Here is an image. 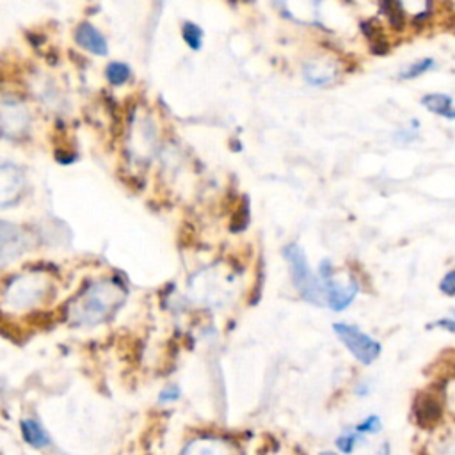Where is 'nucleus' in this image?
<instances>
[{"label": "nucleus", "instance_id": "f8f14e48", "mask_svg": "<svg viewBox=\"0 0 455 455\" xmlns=\"http://www.w3.org/2000/svg\"><path fill=\"white\" fill-rule=\"evenodd\" d=\"M20 427H22L23 440H25L30 447L43 448V447H49L50 444V437L46 436V432L43 430V427L39 425L37 422H34V420H22Z\"/></svg>", "mask_w": 455, "mask_h": 455}, {"label": "nucleus", "instance_id": "9b49d317", "mask_svg": "<svg viewBox=\"0 0 455 455\" xmlns=\"http://www.w3.org/2000/svg\"><path fill=\"white\" fill-rule=\"evenodd\" d=\"M422 104L425 105L430 112L437 114V116L448 118V120H455L454 100H451V96H448V94H441V93L427 94V96L422 98Z\"/></svg>", "mask_w": 455, "mask_h": 455}, {"label": "nucleus", "instance_id": "f257e3e1", "mask_svg": "<svg viewBox=\"0 0 455 455\" xmlns=\"http://www.w3.org/2000/svg\"><path fill=\"white\" fill-rule=\"evenodd\" d=\"M125 290L120 281L104 280L89 285L73 302L70 317L73 324L96 325L107 320L123 304Z\"/></svg>", "mask_w": 455, "mask_h": 455}, {"label": "nucleus", "instance_id": "7ed1b4c3", "mask_svg": "<svg viewBox=\"0 0 455 455\" xmlns=\"http://www.w3.org/2000/svg\"><path fill=\"white\" fill-rule=\"evenodd\" d=\"M335 332L338 335V338L344 342L345 347L352 352L356 359L363 365H372L379 354H381V344L375 342L373 338H370L368 335L359 331L354 325L344 324V322H336L332 325Z\"/></svg>", "mask_w": 455, "mask_h": 455}, {"label": "nucleus", "instance_id": "2eb2a0df", "mask_svg": "<svg viewBox=\"0 0 455 455\" xmlns=\"http://www.w3.org/2000/svg\"><path fill=\"white\" fill-rule=\"evenodd\" d=\"M183 39L187 42V45L191 46V49L194 50H199L201 49V42H203V30L199 29L196 23H191L187 22L185 25H183Z\"/></svg>", "mask_w": 455, "mask_h": 455}, {"label": "nucleus", "instance_id": "39448f33", "mask_svg": "<svg viewBox=\"0 0 455 455\" xmlns=\"http://www.w3.org/2000/svg\"><path fill=\"white\" fill-rule=\"evenodd\" d=\"M30 237L25 230L6 220H0V263H9L22 256L30 247Z\"/></svg>", "mask_w": 455, "mask_h": 455}, {"label": "nucleus", "instance_id": "5701e85b", "mask_svg": "<svg viewBox=\"0 0 455 455\" xmlns=\"http://www.w3.org/2000/svg\"><path fill=\"white\" fill-rule=\"evenodd\" d=\"M375 455H392V451H389V444H382L381 448H379V451H377Z\"/></svg>", "mask_w": 455, "mask_h": 455}, {"label": "nucleus", "instance_id": "6ab92c4d", "mask_svg": "<svg viewBox=\"0 0 455 455\" xmlns=\"http://www.w3.org/2000/svg\"><path fill=\"white\" fill-rule=\"evenodd\" d=\"M381 420H379V416H368V418H365V422L359 423L358 427H356V430H358L359 434H375L381 430Z\"/></svg>", "mask_w": 455, "mask_h": 455}, {"label": "nucleus", "instance_id": "9d476101", "mask_svg": "<svg viewBox=\"0 0 455 455\" xmlns=\"http://www.w3.org/2000/svg\"><path fill=\"white\" fill-rule=\"evenodd\" d=\"M361 30L370 42L372 54H375V56H386L389 52L392 45H389L388 37L385 36V29H382L381 23H377L375 20H366V22L361 23Z\"/></svg>", "mask_w": 455, "mask_h": 455}, {"label": "nucleus", "instance_id": "4468645a", "mask_svg": "<svg viewBox=\"0 0 455 455\" xmlns=\"http://www.w3.org/2000/svg\"><path fill=\"white\" fill-rule=\"evenodd\" d=\"M130 68L125 63H111L107 66V79L112 86H123L130 79Z\"/></svg>", "mask_w": 455, "mask_h": 455}, {"label": "nucleus", "instance_id": "6e6552de", "mask_svg": "<svg viewBox=\"0 0 455 455\" xmlns=\"http://www.w3.org/2000/svg\"><path fill=\"white\" fill-rule=\"evenodd\" d=\"M358 290L359 287L356 278H351V283L347 287H342L335 278H329V280L324 281V292L328 295V304L332 311H342L351 306V302L354 301Z\"/></svg>", "mask_w": 455, "mask_h": 455}, {"label": "nucleus", "instance_id": "423d86ee", "mask_svg": "<svg viewBox=\"0 0 455 455\" xmlns=\"http://www.w3.org/2000/svg\"><path fill=\"white\" fill-rule=\"evenodd\" d=\"M30 116L20 101H4L0 107V132L9 139H22L29 132Z\"/></svg>", "mask_w": 455, "mask_h": 455}, {"label": "nucleus", "instance_id": "f03ea898", "mask_svg": "<svg viewBox=\"0 0 455 455\" xmlns=\"http://www.w3.org/2000/svg\"><path fill=\"white\" fill-rule=\"evenodd\" d=\"M283 256L288 261V267H290V276L292 281H294V287L297 288L302 299H306L308 302H311L315 306H322L325 295L324 287L317 280L313 270L310 269L306 254H304L302 247L294 242L288 244L283 249Z\"/></svg>", "mask_w": 455, "mask_h": 455}, {"label": "nucleus", "instance_id": "ddd939ff", "mask_svg": "<svg viewBox=\"0 0 455 455\" xmlns=\"http://www.w3.org/2000/svg\"><path fill=\"white\" fill-rule=\"evenodd\" d=\"M381 8L385 15L388 16L389 25L395 30H404V27H406V13H404L402 4H399V2H385V4H381Z\"/></svg>", "mask_w": 455, "mask_h": 455}, {"label": "nucleus", "instance_id": "4be33fe9", "mask_svg": "<svg viewBox=\"0 0 455 455\" xmlns=\"http://www.w3.org/2000/svg\"><path fill=\"white\" fill-rule=\"evenodd\" d=\"M434 325H440V328H444L448 329V331L455 332V318H451V320H448V318H444V320H437L436 324H430L429 328H434Z\"/></svg>", "mask_w": 455, "mask_h": 455}, {"label": "nucleus", "instance_id": "20e7f679", "mask_svg": "<svg viewBox=\"0 0 455 455\" xmlns=\"http://www.w3.org/2000/svg\"><path fill=\"white\" fill-rule=\"evenodd\" d=\"M27 189V180L22 168L0 158V208L18 205Z\"/></svg>", "mask_w": 455, "mask_h": 455}, {"label": "nucleus", "instance_id": "dca6fc26", "mask_svg": "<svg viewBox=\"0 0 455 455\" xmlns=\"http://www.w3.org/2000/svg\"><path fill=\"white\" fill-rule=\"evenodd\" d=\"M430 68H434V61L430 59V57H427V59H422V61H418V63L411 64L409 68H406V70L400 73V79H404V80L416 79V77L423 75L425 71H429Z\"/></svg>", "mask_w": 455, "mask_h": 455}, {"label": "nucleus", "instance_id": "1a4fd4ad", "mask_svg": "<svg viewBox=\"0 0 455 455\" xmlns=\"http://www.w3.org/2000/svg\"><path fill=\"white\" fill-rule=\"evenodd\" d=\"M75 39L82 49H86L87 52L94 54V56H107L108 45L107 39L104 37V34L91 23H80L75 30Z\"/></svg>", "mask_w": 455, "mask_h": 455}, {"label": "nucleus", "instance_id": "aec40b11", "mask_svg": "<svg viewBox=\"0 0 455 455\" xmlns=\"http://www.w3.org/2000/svg\"><path fill=\"white\" fill-rule=\"evenodd\" d=\"M440 290L443 292L444 295H448V297H454L455 295V270H450V273H448L447 276L441 280Z\"/></svg>", "mask_w": 455, "mask_h": 455}, {"label": "nucleus", "instance_id": "b1692460", "mask_svg": "<svg viewBox=\"0 0 455 455\" xmlns=\"http://www.w3.org/2000/svg\"><path fill=\"white\" fill-rule=\"evenodd\" d=\"M320 455H335V454H332V451H322Z\"/></svg>", "mask_w": 455, "mask_h": 455}, {"label": "nucleus", "instance_id": "a211bd4d", "mask_svg": "<svg viewBox=\"0 0 455 455\" xmlns=\"http://www.w3.org/2000/svg\"><path fill=\"white\" fill-rule=\"evenodd\" d=\"M361 440H363V434L359 432L342 434V436L336 440V447H338L342 451H345V454H351V451L358 447V443Z\"/></svg>", "mask_w": 455, "mask_h": 455}, {"label": "nucleus", "instance_id": "0eeeda50", "mask_svg": "<svg viewBox=\"0 0 455 455\" xmlns=\"http://www.w3.org/2000/svg\"><path fill=\"white\" fill-rule=\"evenodd\" d=\"M413 416L422 429H434L443 418V402L434 392H422L414 397Z\"/></svg>", "mask_w": 455, "mask_h": 455}, {"label": "nucleus", "instance_id": "412c9836", "mask_svg": "<svg viewBox=\"0 0 455 455\" xmlns=\"http://www.w3.org/2000/svg\"><path fill=\"white\" fill-rule=\"evenodd\" d=\"M178 399H180V388H178V386H168L166 389H162L161 397H158L161 404L175 402V400H178Z\"/></svg>", "mask_w": 455, "mask_h": 455}, {"label": "nucleus", "instance_id": "f3484780", "mask_svg": "<svg viewBox=\"0 0 455 455\" xmlns=\"http://www.w3.org/2000/svg\"><path fill=\"white\" fill-rule=\"evenodd\" d=\"M183 455H228L226 451L220 450L217 444L206 443V441H198V443L191 444L187 448Z\"/></svg>", "mask_w": 455, "mask_h": 455}]
</instances>
